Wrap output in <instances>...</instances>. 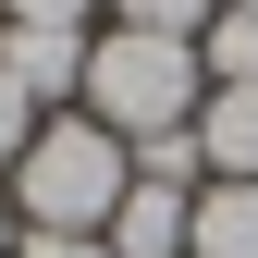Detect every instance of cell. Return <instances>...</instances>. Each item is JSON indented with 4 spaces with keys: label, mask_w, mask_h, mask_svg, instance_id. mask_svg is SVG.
Returning a JSON list of instances; mask_svg holds the SVG:
<instances>
[{
    "label": "cell",
    "mask_w": 258,
    "mask_h": 258,
    "mask_svg": "<svg viewBox=\"0 0 258 258\" xmlns=\"http://www.w3.org/2000/svg\"><path fill=\"white\" fill-rule=\"evenodd\" d=\"M123 184H136V148H123L99 111H49L37 148L13 160V221L25 234H111Z\"/></svg>",
    "instance_id": "obj_1"
},
{
    "label": "cell",
    "mask_w": 258,
    "mask_h": 258,
    "mask_svg": "<svg viewBox=\"0 0 258 258\" xmlns=\"http://www.w3.org/2000/svg\"><path fill=\"white\" fill-rule=\"evenodd\" d=\"M197 99H209V74H197V49H184V37L99 25V49H86V99H74V111H99L123 148H148V136H184Z\"/></svg>",
    "instance_id": "obj_2"
},
{
    "label": "cell",
    "mask_w": 258,
    "mask_h": 258,
    "mask_svg": "<svg viewBox=\"0 0 258 258\" xmlns=\"http://www.w3.org/2000/svg\"><path fill=\"white\" fill-rule=\"evenodd\" d=\"M86 49H99V37H61V25H0V74H13L37 111H49V99L74 111V99H86Z\"/></svg>",
    "instance_id": "obj_3"
},
{
    "label": "cell",
    "mask_w": 258,
    "mask_h": 258,
    "mask_svg": "<svg viewBox=\"0 0 258 258\" xmlns=\"http://www.w3.org/2000/svg\"><path fill=\"white\" fill-rule=\"evenodd\" d=\"M184 136H197V172L209 184H258V86H209Z\"/></svg>",
    "instance_id": "obj_4"
},
{
    "label": "cell",
    "mask_w": 258,
    "mask_h": 258,
    "mask_svg": "<svg viewBox=\"0 0 258 258\" xmlns=\"http://www.w3.org/2000/svg\"><path fill=\"white\" fill-rule=\"evenodd\" d=\"M184 234H197V197H184V184H123L111 258H184Z\"/></svg>",
    "instance_id": "obj_5"
},
{
    "label": "cell",
    "mask_w": 258,
    "mask_h": 258,
    "mask_svg": "<svg viewBox=\"0 0 258 258\" xmlns=\"http://www.w3.org/2000/svg\"><path fill=\"white\" fill-rule=\"evenodd\" d=\"M184 258H258V184H197V234Z\"/></svg>",
    "instance_id": "obj_6"
},
{
    "label": "cell",
    "mask_w": 258,
    "mask_h": 258,
    "mask_svg": "<svg viewBox=\"0 0 258 258\" xmlns=\"http://www.w3.org/2000/svg\"><path fill=\"white\" fill-rule=\"evenodd\" d=\"M197 74H209V86H258V13L221 0V25L197 37Z\"/></svg>",
    "instance_id": "obj_7"
},
{
    "label": "cell",
    "mask_w": 258,
    "mask_h": 258,
    "mask_svg": "<svg viewBox=\"0 0 258 258\" xmlns=\"http://www.w3.org/2000/svg\"><path fill=\"white\" fill-rule=\"evenodd\" d=\"M111 25H136V37H184V49H197L209 25H221V0H111Z\"/></svg>",
    "instance_id": "obj_8"
},
{
    "label": "cell",
    "mask_w": 258,
    "mask_h": 258,
    "mask_svg": "<svg viewBox=\"0 0 258 258\" xmlns=\"http://www.w3.org/2000/svg\"><path fill=\"white\" fill-rule=\"evenodd\" d=\"M0 25H61V37H99V0H0Z\"/></svg>",
    "instance_id": "obj_9"
},
{
    "label": "cell",
    "mask_w": 258,
    "mask_h": 258,
    "mask_svg": "<svg viewBox=\"0 0 258 258\" xmlns=\"http://www.w3.org/2000/svg\"><path fill=\"white\" fill-rule=\"evenodd\" d=\"M37 123H49V111H37V99H25V86H13V74H0V172H13V160H25V148H37Z\"/></svg>",
    "instance_id": "obj_10"
},
{
    "label": "cell",
    "mask_w": 258,
    "mask_h": 258,
    "mask_svg": "<svg viewBox=\"0 0 258 258\" xmlns=\"http://www.w3.org/2000/svg\"><path fill=\"white\" fill-rule=\"evenodd\" d=\"M13 258H111V234H25Z\"/></svg>",
    "instance_id": "obj_11"
},
{
    "label": "cell",
    "mask_w": 258,
    "mask_h": 258,
    "mask_svg": "<svg viewBox=\"0 0 258 258\" xmlns=\"http://www.w3.org/2000/svg\"><path fill=\"white\" fill-rule=\"evenodd\" d=\"M13 246H25V221H13V197H0V258H13Z\"/></svg>",
    "instance_id": "obj_12"
},
{
    "label": "cell",
    "mask_w": 258,
    "mask_h": 258,
    "mask_svg": "<svg viewBox=\"0 0 258 258\" xmlns=\"http://www.w3.org/2000/svg\"><path fill=\"white\" fill-rule=\"evenodd\" d=\"M234 13H258V0H234Z\"/></svg>",
    "instance_id": "obj_13"
}]
</instances>
